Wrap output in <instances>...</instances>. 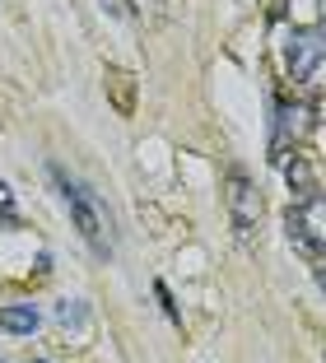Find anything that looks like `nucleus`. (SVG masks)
I'll list each match as a JSON object with an SVG mask.
<instances>
[{
  "mask_svg": "<svg viewBox=\"0 0 326 363\" xmlns=\"http://www.w3.org/2000/svg\"><path fill=\"white\" fill-rule=\"evenodd\" d=\"M322 214H326L322 191L308 196V201H294L289 214H284V238L294 242V252L317 270V275H322V242H326V219Z\"/></svg>",
  "mask_w": 326,
  "mask_h": 363,
  "instance_id": "nucleus-2",
  "label": "nucleus"
},
{
  "mask_svg": "<svg viewBox=\"0 0 326 363\" xmlns=\"http://www.w3.org/2000/svg\"><path fill=\"white\" fill-rule=\"evenodd\" d=\"M131 5V14H136V19H163V5H168V0H126Z\"/></svg>",
  "mask_w": 326,
  "mask_h": 363,
  "instance_id": "nucleus-10",
  "label": "nucleus"
},
{
  "mask_svg": "<svg viewBox=\"0 0 326 363\" xmlns=\"http://www.w3.org/2000/svg\"><path fill=\"white\" fill-rule=\"evenodd\" d=\"M43 326V312L33 308V303H10V308H0V331L10 335H33Z\"/></svg>",
  "mask_w": 326,
  "mask_h": 363,
  "instance_id": "nucleus-6",
  "label": "nucleus"
},
{
  "mask_svg": "<svg viewBox=\"0 0 326 363\" xmlns=\"http://www.w3.org/2000/svg\"><path fill=\"white\" fill-rule=\"evenodd\" d=\"M0 363H10V359H0Z\"/></svg>",
  "mask_w": 326,
  "mask_h": 363,
  "instance_id": "nucleus-13",
  "label": "nucleus"
},
{
  "mask_svg": "<svg viewBox=\"0 0 326 363\" xmlns=\"http://www.w3.org/2000/svg\"><path fill=\"white\" fill-rule=\"evenodd\" d=\"M289 75L294 79H308V84H317V75H322V33H294L289 38Z\"/></svg>",
  "mask_w": 326,
  "mask_h": 363,
  "instance_id": "nucleus-4",
  "label": "nucleus"
},
{
  "mask_svg": "<svg viewBox=\"0 0 326 363\" xmlns=\"http://www.w3.org/2000/svg\"><path fill=\"white\" fill-rule=\"evenodd\" d=\"M33 363H47V359H33Z\"/></svg>",
  "mask_w": 326,
  "mask_h": 363,
  "instance_id": "nucleus-12",
  "label": "nucleus"
},
{
  "mask_svg": "<svg viewBox=\"0 0 326 363\" xmlns=\"http://www.w3.org/2000/svg\"><path fill=\"white\" fill-rule=\"evenodd\" d=\"M107 89H112L116 112L131 117V112H136V75H126V70H107Z\"/></svg>",
  "mask_w": 326,
  "mask_h": 363,
  "instance_id": "nucleus-7",
  "label": "nucleus"
},
{
  "mask_svg": "<svg viewBox=\"0 0 326 363\" xmlns=\"http://www.w3.org/2000/svg\"><path fill=\"white\" fill-rule=\"evenodd\" d=\"M224 205H229V219L238 233H252L256 219H261V191H256V182L247 177L242 168L229 172V186H224Z\"/></svg>",
  "mask_w": 326,
  "mask_h": 363,
  "instance_id": "nucleus-3",
  "label": "nucleus"
},
{
  "mask_svg": "<svg viewBox=\"0 0 326 363\" xmlns=\"http://www.w3.org/2000/svg\"><path fill=\"white\" fill-rule=\"evenodd\" d=\"M56 321H61L65 331L85 335L89 331V303L85 298H61V303H56Z\"/></svg>",
  "mask_w": 326,
  "mask_h": 363,
  "instance_id": "nucleus-8",
  "label": "nucleus"
},
{
  "mask_svg": "<svg viewBox=\"0 0 326 363\" xmlns=\"http://www.w3.org/2000/svg\"><path fill=\"white\" fill-rule=\"evenodd\" d=\"M280 168H284V182H289V196H294V201H308V196H317V191H322V177H317L313 154L289 150V154L280 159Z\"/></svg>",
  "mask_w": 326,
  "mask_h": 363,
  "instance_id": "nucleus-5",
  "label": "nucleus"
},
{
  "mask_svg": "<svg viewBox=\"0 0 326 363\" xmlns=\"http://www.w3.org/2000/svg\"><path fill=\"white\" fill-rule=\"evenodd\" d=\"M47 172H52V182L61 186L65 205H70V219H75V228H80V238L89 242V252H94L98 261H107L112 257V214H107V205L89 191L85 182H75L61 163H52Z\"/></svg>",
  "mask_w": 326,
  "mask_h": 363,
  "instance_id": "nucleus-1",
  "label": "nucleus"
},
{
  "mask_svg": "<svg viewBox=\"0 0 326 363\" xmlns=\"http://www.w3.org/2000/svg\"><path fill=\"white\" fill-rule=\"evenodd\" d=\"M0 224H5V228H23L19 214H14V191L5 186V182H0Z\"/></svg>",
  "mask_w": 326,
  "mask_h": 363,
  "instance_id": "nucleus-11",
  "label": "nucleus"
},
{
  "mask_svg": "<svg viewBox=\"0 0 326 363\" xmlns=\"http://www.w3.org/2000/svg\"><path fill=\"white\" fill-rule=\"evenodd\" d=\"M154 298H158V308H163V317H168L173 326H182V308H178V298H173V289L163 284V279H154Z\"/></svg>",
  "mask_w": 326,
  "mask_h": 363,
  "instance_id": "nucleus-9",
  "label": "nucleus"
}]
</instances>
